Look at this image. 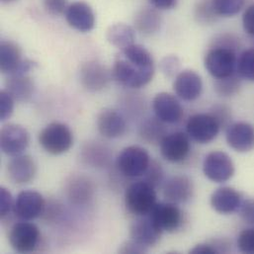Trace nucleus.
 Wrapping results in <instances>:
<instances>
[{
	"mask_svg": "<svg viewBox=\"0 0 254 254\" xmlns=\"http://www.w3.org/2000/svg\"><path fill=\"white\" fill-rule=\"evenodd\" d=\"M154 74L151 54L141 45L132 44L120 50L112 68V76L121 85L141 88L148 84Z\"/></svg>",
	"mask_w": 254,
	"mask_h": 254,
	"instance_id": "nucleus-1",
	"label": "nucleus"
},
{
	"mask_svg": "<svg viewBox=\"0 0 254 254\" xmlns=\"http://www.w3.org/2000/svg\"><path fill=\"white\" fill-rule=\"evenodd\" d=\"M238 74L249 81H254V48L244 51L238 58Z\"/></svg>",
	"mask_w": 254,
	"mask_h": 254,
	"instance_id": "nucleus-28",
	"label": "nucleus"
},
{
	"mask_svg": "<svg viewBox=\"0 0 254 254\" xmlns=\"http://www.w3.org/2000/svg\"><path fill=\"white\" fill-rule=\"evenodd\" d=\"M149 217L154 224L163 232L175 233L184 224V214L177 204L170 202L156 203Z\"/></svg>",
	"mask_w": 254,
	"mask_h": 254,
	"instance_id": "nucleus-9",
	"label": "nucleus"
},
{
	"mask_svg": "<svg viewBox=\"0 0 254 254\" xmlns=\"http://www.w3.org/2000/svg\"><path fill=\"white\" fill-rule=\"evenodd\" d=\"M14 98L4 89L0 92V120L9 119L14 111Z\"/></svg>",
	"mask_w": 254,
	"mask_h": 254,
	"instance_id": "nucleus-35",
	"label": "nucleus"
},
{
	"mask_svg": "<svg viewBox=\"0 0 254 254\" xmlns=\"http://www.w3.org/2000/svg\"><path fill=\"white\" fill-rule=\"evenodd\" d=\"M228 144L236 151L246 153L254 149V127L246 122L231 124L227 127Z\"/></svg>",
	"mask_w": 254,
	"mask_h": 254,
	"instance_id": "nucleus-18",
	"label": "nucleus"
},
{
	"mask_svg": "<svg viewBox=\"0 0 254 254\" xmlns=\"http://www.w3.org/2000/svg\"><path fill=\"white\" fill-rule=\"evenodd\" d=\"M211 114L217 119L221 127H228L230 126L232 114H231V110L228 107L217 105L214 107Z\"/></svg>",
	"mask_w": 254,
	"mask_h": 254,
	"instance_id": "nucleus-38",
	"label": "nucleus"
},
{
	"mask_svg": "<svg viewBox=\"0 0 254 254\" xmlns=\"http://www.w3.org/2000/svg\"><path fill=\"white\" fill-rule=\"evenodd\" d=\"M211 206L219 214L231 215L240 210L243 197L239 191L232 187L218 188L211 196Z\"/></svg>",
	"mask_w": 254,
	"mask_h": 254,
	"instance_id": "nucleus-20",
	"label": "nucleus"
},
{
	"mask_svg": "<svg viewBox=\"0 0 254 254\" xmlns=\"http://www.w3.org/2000/svg\"><path fill=\"white\" fill-rule=\"evenodd\" d=\"M74 182L75 183L70 184V188H69L71 199L78 203L87 201V199H89L91 195V188L87 183L88 181H83L80 178Z\"/></svg>",
	"mask_w": 254,
	"mask_h": 254,
	"instance_id": "nucleus-32",
	"label": "nucleus"
},
{
	"mask_svg": "<svg viewBox=\"0 0 254 254\" xmlns=\"http://www.w3.org/2000/svg\"><path fill=\"white\" fill-rule=\"evenodd\" d=\"M64 15L68 25L79 32H90L95 26V14L91 6L86 2H73L68 5Z\"/></svg>",
	"mask_w": 254,
	"mask_h": 254,
	"instance_id": "nucleus-17",
	"label": "nucleus"
},
{
	"mask_svg": "<svg viewBox=\"0 0 254 254\" xmlns=\"http://www.w3.org/2000/svg\"><path fill=\"white\" fill-rule=\"evenodd\" d=\"M195 16L201 23H211L215 21L217 17H219L214 9L212 0L200 1L196 6Z\"/></svg>",
	"mask_w": 254,
	"mask_h": 254,
	"instance_id": "nucleus-31",
	"label": "nucleus"
},
{
	"mask_svg": "<svg viewBox=\"0 0 254 254\" xmlns=\"http://www.w3.org/2000/svg\"><path fill=\"white\" fill-rule=\"evenodd\" d=\"M156 203L155 187L144 180L131 183L126 190V208L135 217L149 215Z\"/></svg>",
	"mask_w": 254,
	"mask_h": 254,
	"instance_id": "nucleus-2",
	"label": "nucleus"
},
{
	"mask_svg": "<svg viewBox=\"0 0 254 254\" xmlns=\"http://www.w3.org/2000/svg\"><path fill=\"white\" fill-rule=\"evenodd\" d=\"M237 246L240 252L244 254H254V228L245 229L240 233Z\"/></svg>",
	"mask_w": 254,
	"mask_h": 254,
	"instance_id": "nucleus-33",
	"label": "nucleus"
},
{
	"mask_svg": "<svg viewBox=\"0 0 254 254\" xmlns=\"http://www.w3.org/2000/svg\"><path fill=\"white\" fill-rule=\"evenodd\" d=\"M39 142L50 154L60 155L70 149L73 144V134L65 124L54 122L42 129Z\"/></svg>",
	"mask_w": 254,
	"mask_h": 254,
	"instance_id": "nucleus-4",
	"label": "nucleus"
},
{
	"mask_svg": "<svg viewBox=\"0 0 254 254\" xmlns=\"http://www.w3.org/2000/svg\"><path fill=\"white\" fill-rule=\"evenodd\" d=\"M162 231L154 224L149 215L136 217L129 228L130 240L145 247H154L160 240Z\"/></svg>",
	"mask_w": 254,
	"mask_h": 254,
	"instance_id": "nucleus-14",
	"label": "nucleus"
},
{
	"mask_svg": "<svg viewBox=\"0 0 254 254\" xmlns=\"http://www.w3.org/2000/svg\"><path fill=\"white\" fill-rule=\"evenodd\" d=\"M221 126L211 113L195 114L186 123V131L189 137L199 143H209L220 132Z\"/></svg>",
	"mask_w": 254,
	"mask_h": 254,
	"instance_id": "nucleus-8",
	"label": "nucleus"
},
{
	"mask_svg": "<svg viewBox=\"0 0 254 254\" xmlns=\"http://www.w3.org/2000/svg\"><path fill=\"white\" fill-rule=\"evenodd\" d=\"M190 254H218L215 248L211 243H205L197 245L190 251Z\"/></svg>",
	"mask_w": 254,
	"mask_h": 254,
	"instance_id": "nucleus-43",
	"label": "nucleus"
},
{
	"mask_svg": "<svg viewBox=\"0 0 254 254\" xmlns=\"http://www.w3.org/2000/svg\"><path fill=\"white\" fill-rule=\"evenodd\" d=\"M126 121L118 112L111 109H104L97 118V128L107 138H116L126 131Z\"/></svg>",
	"mask_w": 254,
	"mask_h": 254,
	"instance_id": "nucleus-22",
	"label": "nucleus"
},
{
	"mask_svg": "<svg viewBox=\"0 0 254 254\" xmlns=\"http://www.w3.org/2000/svg\"><path fill=\"white\" fill-rule=\"evenodd\" d=\"M5 90L17 102H27L34 94L35 85L28 74L9 75Z\"/></svg>",
	"mask_w": 254,
	"mask_h": 254,
	"instance_id": "nucleus-24",
	"label": "nucleus"
},
{
	"mask_svg": "<svg viewBox=\"0 0 254 254\" xmlns=\"http://www.w3.org/2000/svg\"><path fill=\"white\" fill-rule=\"evenodd\" d=\"M239 211L242 219L254 227V198L244 201Z\"/></svg>",
	"mask_w": 254,
	"mask_h": 254,
	"instance_id": "nucleus-39",
	"label": "nucleus"
},
{
	"mask_svg": "<svg viewBox=\"0 0 254 254\" xmlns=\"http://www.w3.org/2000/svg\"><path fill=\"white\" fill-rule=\"evenodd\" d=\"M151 159L141 146L129 145L125 147L118 155L116 164L118 170L126 177L136 178L143 176Z\"/></svg>",
	"mask_w": 254,
	"mask_h": 254,
	"instance_id": "nucleus-5",
	"label": "nucleus"
},
{
	"mask_svg": "<svg viewBox=\"0 0 254 254\" xmlns=\"http://www.w3.org/2000/svg\"><path fill=\"white\" fill-rule=\"evenodd\" d=\"M160 68L165 76L173 77L179 73L180 61L175 56L165 57L160 63Z\"/></svg>",
	"mask_w": 254,
	"mask_h": 254,
	"instance_id": "nucleus-36",
	"label": "nucleus"
},
{
	"mask_svg": "<svg viewBox=\"0 0 254 254\" xmlns=\"http://www.w3.org/2000/svg\"><path fill=\"white\" fill-rule=\"evenodd\" d=\"M218 16L232 17L237 15L244 7L245 0H212Z\"/></svg>",
	"mask_w": 254,
	"mask_h": 254,
	"instance_id": "nucleus-30",
	"label": "nucleus"
},
{
	"mask_svg": "<svg viewBox=\"0 0 254 254\" xmlns=\"http://www.w3.org/2000/svg\"><path fill=\"white\" fill-rule=\"evenodd\" d=\"M3 3H10V2H13L15 0H1Z\"/></svg>",
	"mask_w": 254,
	"mask_h": 254,
	"instance_id": "nucleus-45",
	"label": "nucleus"
},
{
	"mask_svg": "<svg viewBox=\"0 0 254 254\" xmlns=\"http://www.w3.org/2000/svg\"><path fill=\"white\" fill-rule=\"evenodd\" d=\"M205 67L216 79H222L236 74L238 65L237 50L214 46L205 56Z\"/></svg>",
	"mask_w": 254,
	"mask_h": 254,
	"instance_id": "nucleus-3",
	"label": "nucleus"
},
{
	"mask_svg": "<svg viewBox=\"0 0 254 254\" xmlns=\"http://www.w3.org/2000/svg\"><path fill=\"white\" fill-rule=\"evenodd\" d=\"M67 7L68 5L65 0H45L46 10L54 16L65 13Z\"/></svg>",
	"mask_w": 254,
	"mask_h": 254,
	"instance_id": "nucleus-40",
	"label": "nucleus"
},
{
	"mask_svg": "<svg viewBox=\"0 0 254 254\" xmlns=\"http://www.w3.org/2000/svg\"><path fill=\"white\" fill-rule=\"evenodd\" d=\"M25 59L19 46L12 42L3 40L0 44V69L3 73L14 74Z\"/></svg>",
	"mask_w": 254,
	"mask_h": 254,
	"instance_id": "nucleus-23",
	"label": "nucleus"
},
{
	"mask_svg": "<svg viewBox=\"0 0 254 254\" xmlns=\"http://www.w3.org/2000/svg\"><path fill=\"white\" fill-rule=\"evenodd\" d=\"M243 25L245 31L254 37V4L249 6L243 15Z\"/></svg>",
	"mask_w": 254,
	"mask_h": 254,
	"instance_id": "nucleus-41",
	"label": "nucleus"
},
{
	"mask_svg": "<svg viewBox=\"0 0 254 254\" xmlns=\"http://www.w3.org/2000/svg\"><path fill=\"white\" fill-rule=\"evenodd\" d=\"M193 182L185 175L172 176L163 184V197L170 203L177 205L187 203L193 197Z\"/></svg>",
	"mask_w": 254,
	"mask_h": 254,
	"instance_id": "nucleus-16",
	"label": "nucleus"
},
{
	"mask_svg": "<svg viewBox=\"0 0 254 254\" xmlns=\"http://www.w3.org/2000/svg\"><path fill=\"white\" fill-rule=\"evenodd\" d=\"M37 166L32 156L20 154L14 156L7 166L10 180L16 184H26L32 181L36 175Z\"/></svg>",
	"mask_w": 254,
	"mask_h": 254,
	"instance_id": "nucleus-21",
	"label": "nucleus"
},
{
	"mask_svg": "<svg viewBox=\"0 0 254 254\" xmlns=\"http://www.w3.org/2000/svg\"><path fill=\"white\" fill-rule=\"evenodd\" d=\"M241 76L234 74L232 76L216 79L215 90L216 92L224 97H230L236 95L241 88Z\"/></svg>",
	"mask_w": 254,
	"mask_h": 254,
	"instance_id": "nucleus-29",
	"label": "nucleus"
},
{
	"mask_svg": "<svg viewBox=\"0 0 254 254\" xmlns=\"http://www.w3.org/2000/svg\"><path fill=\"white\" fill-rule=\"evenodd\" d=\"M30 135L28 130L17 124H7L0 131L1 150L9 156L22 154L28 147Z\"/></svg>",
	"mask_w": 254,
	"mask_h": 254,
	"instance_id": "nucleus-12",
	"label": "nucleus"
},
{
	"mask_svg": "<svg viewBox=\"0 0 254 254\" xmlns=\"http://www.w3.org/2000/svg\"><path fill=\"white\" fill-rule=\"evenodd\" d=\"M147 250L148 249H146L145 247L130 240L121 246V248L119 249V253L120 254H144L147 252Z\"/></svg>",
	"mask_w": 254,
	"mask_h": 254,
	"instance_id": "nucleus-42",
	"label": "nucleus"
},
{
	"mask_svg": "<svg viewBox=\"0 0 254 254\" xmlns=\"http://www.w3.org/2000/svg\"><path fill=\"white\" fill-rule=\"evenodd\" d=\"M8 241L15 252L29 254L38 248L41 241V232L30 221H21L14 224L10 229Z\"/></svg>",
	"mask_w": 254,
	"mask_h": 254,
	"instance_id": "nucleus-6",
	"label": "nucleus"
},
{
	"mask_svg": "<svg viewBox=\"0 0 254 254\" xmlns=\"http://www.w3.org/2000/svg\"><path fill=\"white\" fill-rule=\"evenodd\" d=\"M45 208V200L39 192L25 190L17 195L13 212L21 221H33L44 214Z\"/></svg>",
	"mask_w": 254,
	"mask_h": 254,
	"instance_id": "nucleus-11",
	"label": "nucleus"
},
{
	"mask_svg": "<svg viewBox=\"0 0 254 254\" xmlns=\"http://www.w3.org/2000/svg\"><path fill=\"white\" fill-rule=\"evenodd\" d=\"M143 176V180L150 183L155 188L159 186L163 181V169L160 163L155 160H151Z\"/></svg>",
	"mask_w": 254,
	"mask_h": 254,
	"instance_id": "nucleus-34",
	"label": "nucleus"
},
{
	"mask_svg": "<svg viewBox=\"0 0 254 254\" xmlns=\"http://www.w3.org/2000/svg\"><path fill=\"white\" fill-rule=\"evenodd\" d=\"M149 2L157 9L169 10L176 6L177 0H149Z\"/></svg>",
	"mask_w": 254,
	"mask_h": 254,
	"instance_id": "nucleus-44",
	"label": "nucleus"
},
{
	"mask_svg": "<svg viewBox=\"0 0 254 254\" xmlns=\"http://www.w3.org/2000/svg\"><path fill=\"white\" fill-rule=\"evenodd\" d=\"M111 74L101 63L90 61L82 65L80 69V80L87 90L99 91L108 84Z\"/></svg>",
	"mask_w": 254,
	"mask_h": 254,
	"instance_id": "nucleus-19",
	"label": "nucleus"
},
{
	"mask_svg": "<svg viewBox=\"0 0 254 254\" xmlns=\"http://www.w3.org/2000/svg\"><path fill=\"white\" fill-rule=\"evenodd\" d=\"M155 117L165 124L178 123L183 117V108L178 98L167 92L158 93L152 101Z\"/></svg>",
	"mask_w": 254,
	"mask_h": 254,
	"instance_id": "nucleus-13",
	"label": "nucleus"
},
{
	"mask_svg": "<svg viewBox=\"0 0 254 254\" xmlns=\"http://www.w3.org/2000/svg\"><path fill=\"white\" fill-rule=\"evenodd\" d=\"M134 24L140 33L151 35L159 30L161 19L159 14L154 9L143 8L136 14Z\"/></svg>",
	"mask_w": 254,
	"mask_h": 254,
	"instance_id": "nucleus-26",
	"label": "nucleus"
},
{
	"mask_svg": "<svg viewBox=\"0 0 254 254\" xmlns=\"http://www.w3.org/2000/svg\"><path fill=\"white\" fill-rule=\"evenodd\" d=\"M106 38L112 46L124 50L134 44V30L127 24L117 23L109 27Z\"/></svg>",
	"mask_w": 254,
	"mask_h": 254,
	"instance_id": "nucleus-25",
	"label": "nucleus"
},
{
	"mask_svg": "<svg viewBox=\"0 0 254 254\" xmlns=\"http://www.w3.org/2000/svg\"><path fill=\"white\" fill-rule=\"evenodd\" d=\"M164 124L156 117L145 119L139 127L141 138L148 143H160L162 138L167 134Z\"/></svg>",
	"mask_w": 254,
	"mask_h": 254,
	"instance_id": "nucleus-27",
	"label": "nucleus"
},
{
	"mask_svg": "<svg viewBox=\"0 0 254 254\" xmlns=\"http://www.w3.org/2000/svg\"><path fill=\"white\" fill-rule=\"evenodd\" d=\"M205 176L216 183H225L235 174V164L232 157L221 150L208 153L203 162Z\"/></svg>",
	"mask_w": 254,
	"mask_h": 254,
	"instance_id": "nucleus-7",
	"label": "nucleus"
},
{
	"mask_svg": "<svg viewBox=\"0 0 254 254\" xmlns=\"http://www.w3.org/2000/svg\"><path fill=\"white\" fill-rule=\"evenodd\" d=\"M15 200H13L12 194L10 191L5 188H0V217L4 219L7 217L14 209Z\"/></svg>",
	"mask_w": 254,
	"mask_h": 254,
	"instance_id": "nucleus-37",
	"label": "nucleus"
},
{
	"mask_svg": "<svg viewBox=\"0 0 254 254\" xmlns=\"http://www.w3.org/2000/svg\"><path fill=\"white\" fill-rule=\"evenodd\" d=\"M162 157L171 162L179 163L184 161L191 150L189 135L183 131H175L166 134L159 143Z\"/></svg>",
	"mask_w": 254,
	"mask_h": 254,
	"instance_id": "nucleus-10",
	"label": "nucleus"
},
{
	"mask_svg": "<svg viewBox=\"0 0 254 254\" xmlns=\"http://www.w3.org/2000/svg\"><path fill=\"white\" fill-rule=\"evenodd\" d=\"M173 89L178 98L184 101H194L202 94L203 81L197 72L186 69L175 76Z\"/></svg>",
	"mask_w": 254,
	"mask_h": 254,
	"instance_id": "nucleus-15",
	"label": "nucleus"
}]
</instances>
